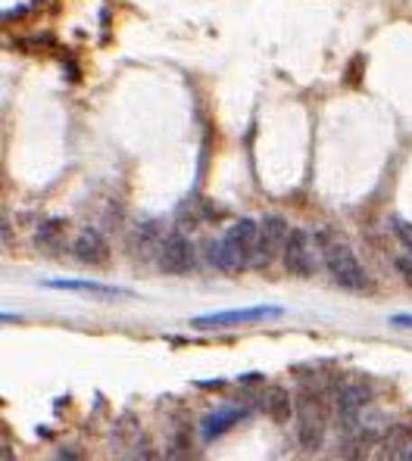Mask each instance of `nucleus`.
<instances>
[{
	"mask_svg": "<svg viewBox=\"0 0 412 461\" xmlns=\"http://www.w3.org/2000/svg\"><path fill=\"white\" fill-rule=\"evenodd\" d=\"M319 247H322V259H325V268L328 275L334 277L341 287L347 290H369L371 281L366 275V268L360 266V259L353 256V249L347 247V243L334 240V237H322L319 234Z\"/></svg>",
	"mask_w": 412,
	"mask_h": 461,
	"instance_id": "obj_1",
	"label": "nucleus"
},
{
	"mask_svg": "<svg viewBox=\"0 0 412 461\" xmlns=\"http://www.w3.org/2000/svg\"><path fill=\"white\" fill-rule=\"evenodd\" d=\"M300 424H297V437H300V446L307 452L319 449L322 446V437H325V405H322L319 396L307 393L300 399Z\"/></svg>",
	"mask_w": 412,
	"mask_h": 461,
	"instance_id": "obj_2",
	"label": "nucleus"
},
{
	"mask_svg": "<svg viewBox=\"0 0 412 461\" xmlns=\"http://www.w3.org/2000/svg\"><path fill=\"white\" fill-rule=\"evenodd\" d=\"M272 315H281V309L279 306H250V309L215 312V315H197V318H191V324L200 330H213V328H232V324L262 321V318H272Z\"/></svg>",
	"mask_w": 412,
	"mask_h": 461,
	"instance_id": "obj_3",
	"label": "nucleus"
},
{
	"mask_svg": "<svg viewBox=\"0 0 412 461\" xmlns=\"http://www.w3.org/2000/svg\"><path fill=\"white\" fill-rule=\"evenodd\" d=\"M160 268L169 271V275H188L194 268V247L185 234H169L163 243H160Z\"/></svg>",
	"mask_w": 412,
	"mask_h": 461,
	"instance_id": "obj_4",
	"label": "nucleus"
},
{
	"mask_svg": "<svg viewBox=\"0 0 412 461\" xmlns=\"http://www.w3.org/2000/svg\"><path fill=\"white\" fill-rule=\"evenodd\" d=\"M225 240H228V247L234 249V256L241 259V266L260 259V221H253V219L234 221L232 230L225 234Z\"/></svg>",
	"mask_w": 412,
	"mask_h": 461,
	"instance_id": "obj_5",
	"label": "nucleus"
},
{
	"mask_svg": "<svg viewBox=\"0 0 412 461\" xmlns=\"http://www.w3.org/2000/svg\"><path fill=\"white\" fill-rule=\"evenodd\" d=\"M290 237V228L281 215H266L260 221V266H266L269 259H275L279 253H285V243Z\"/></svg>",
	"mask_w": 412,
	"mask_h": 461,
	"instance_id": "obj_6",
	"label": "nucleus"
},
{
	"mask_svg": "<svg viewBox=\"0 0 412 461\" xmlns=\"http://www.w3.org/2000/svg\"><path fill=\"white\" fill-rule=\"evenodd\" d=\"M72 256L85 266H106L110 262V247H106L104 234L97 228H85L72 240Z\"/></svg>",
	"mask_w": 412,
	"mask_h": 461,
	"instance_id": "obj_7",
	"label": "nucleus"
},
{
	"mask_svg": "<svg viewBox=\"0 0 412 461\" xmlns=\"http://www.w3.org/2000/svg\"><path fill=\"white\" fill-rule=\"evenodd\" d=\"M281 259H285V268L290 271V275H303V277L313 275L316 262H313V253H309V234L307 230H290Z\"/></svg>",
	"mask_w": 412,
	"mask_h": 461,
	"instance_id": "obj_8",
	"label": "nucleus"
},
{
	"mask_svg": "<svg viewBox=\"0 0 412 461\" xmlns=\"http://www.w3.org/2000/svg\"><path fill=\"white\" fill-rule=\"evenodd\" d=\"M369 402V390L366 386H343L341 393H337V411H341L343 424H353L356 421V411L362 409V405Z\"/></svg>",
	"mask_w": 412,
	"mask_h": 461,
	"instance_id": "obj_9",
	"label": "nucleus"
},
{
	"mask_svg": "<svg viewBox=\"0 0 412 461\" xmlns=\"http://www.w3.org/2000/svg\"><path fill=\"white\" fill-rule=\"evenodd\" d=\"M266 411L275 424H288L290 415H294V402H290V393L281 390V386H272L266 396Z\"/></svg>",
	"mask_w": 412,
	"mask_h": 461,
	"instance_id": "obj_10",
	"label": "nucleus"
},
{
	"mask_svg": "<svg viewBox=\"0 0 412 461\" xmlns=\"http://www.w3.org/2000/svg\"><path fill=\"white\" fill-rule=\"evenodd\" d=\"M44 287H53V290H82V294H91V296H128L125 290L119 287H106V284H94V281H44Z\"/></svg>",
	"mask_w": 412,
	"mask_h": 461,
	"instance_id": "obj_11",
	"label": "nucleus"
},
{
	"mask_svg": "<svg viewBox=\"0 0 412 461\" xmlns=\"http://www.w3.org/2000/svg\"><path fill=\"white\" fill-rule=\"evenodd\" d=\"M241 415L244 411L241 409H225V411H215V415L204 418V424H200V433H204V439H213L219 437V433H225L228 427H234L241 421Z\"/></svg>",
	"mask_w": 412,
	"mask_h": 461,
	"instance_id": "obj_12",
	"label": "nucleus"
},
{
	"mask_svg": "<svg viewBox=\"0 0 412 461\" xmlns=\"http://www.w3.org/2000/svg\"><path fill=\"white\" fill-rule=\"evenodd\" d=\"M209 262H213L219 271H241V259L234 256V249L228 247V240L222 237V240H213L209 243Z\"/></svg>",
	"mask_w": 412,
	"mask_h": 461,
	"instance_id": "obj_13",
	"label": "nucleus"
},
{
	"mask_svg": "<svg viewBox=\"0 0 412 461\" xmlns=\"http://www.w3.org/2000/svg\"><path fill=\"white\" fill-rule=\"evenodd\" d=\"M166 461H194V446H191V433H179L172 439L166 452Z\"/></svg>",
	"mask_w": 412,
	"mask_h": 461,
	"instance_id": "obj_14",
	"label": "nucleus"
},
{
	"mask_svg": "<svg viewBox=\"0 0 412 461\" xmlns=\"http://www.w3.org/2000/svg\"><path fill=\"white\" fill-rule=\"evenodd\" d=\"M60 230H63L60 221H47V225H41V230H38V243H41V247H47V243H50V247H57Z\"/></svg>",
	"mask_w": 412,
	"mask_h": 461,
	"instance_id": "obj_15",
	"label": "nucleus"
},
{
	"mask_svg": "<svg viewBox=\"0 0 412 461\" xmlns=\"http://www.w3.org/2000/svg\"><path fill=\"white\" fill-rule=\"evenodd\" d=\"M53 461H87V456L78 449V446H66V449L57 452V458H53Z\"/></svg>",
	"mask_w": 412,
	"mask_h": 461,
	"instance_id": "obj_16",
	"label": "nucleus"
},
{
	"mask_svg": "<svg viewBox=\"0 0 412 461\" xmlns=\"http://www.w3.org/2000/svg\"><path fill=\"white\" fill-rule=\"evenodd\" d=\"M394 266H397V271H400L403 281H407L409 287H412V256H397Z\"/></svg>",
	"mask_w": 412,
	"mask_h": 461,
	"instance_id": "obj_17",
	"label": "nucleus"
},
{
	"mask_svg": "<svg viewBox=\"0 0 412 461\" xmlns=\"http://www.w3.org/2000/svg\"><path fill=\"white\" fill-rule=\"evenodd\" d=\"M390 324H397V328H412V315H394Z\"/></svg>",
	"mask_w": 412,
	"mask_h": 461,
	"instance_id": "obj_18",
	"label": "nucleus"
},
{
	"mask_svg": "<svg viewBox=\"0 0 412 461\" xmlns=\"http://www.w3.org/2000/svg\"><path fill=\"white\" fill-rule=\"evenodd\" d=\"M4 461H13V452H10V446H4Z\"/></svg>",
	"mask_w": 412,
	"mask_h": 461,
	"instance_id": "obj_19",
	"label": "nucleus"
}]
</instances>
